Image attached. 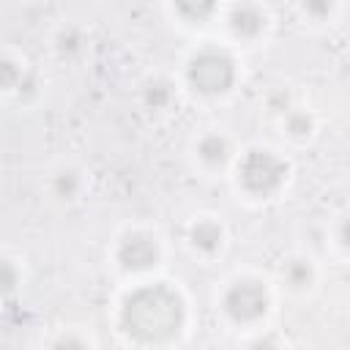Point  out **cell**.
<instances>
[{
  "label": "cell",
  "instance_id": "1",
  "mask_svg": "<svg viewBox=\"0 0 350 350\" xmlns=\"http://www.w3.org/2000/svg\"><path fill=\"white\" fill-rule=\"evenodd\" d=\"M115 328L137 347L178 345L189 328V298L175 282L145 276L120 295Z\"/></svg>",
  "mask_w": 350,
  "mask_h": 350
},
{
  "label": "cell",
  "instance_id": "2",
  "mask_svg": "<svg viewBox=\"0 0 350 350\" xmlns=\"http://www.w3.org/2000/svg\"><path fill=\"white\" fill-rule=\"evenodd\" d=\"M232 172H235V186L246 200L268 202L287 189L293 164L268 145H252L235 156Z\"/></svg>",
  "mask_w": 350,
  "mask_h": 350
},
{
  "label": "cell",
  "instance_id": "3",
  "mask_svg": "<svg viewBox=\"0 0 350 350\" xmlns=\"http://www.w3.org/2000/svg\"><path fill=\"white\" fill-rule=\"evenodd\" d=\"M238 82H241V66L232 49L227 46L202 44L183 63V85L205 101L230 96L238 88Z\"/></svg>",
  "mask_w": 350,
  "mask_h": 350
},
{
  "label": "cell",
  "instance_id": "4",
  "mask_svg": "<svg viewBox=\"0 0 350 350\" xmlns=\"http://www.w3.org/2000/svg\"><path fill=\"white\" fill-rule=\"evenodd\" d=\"M273 309L271 284L257 273H238L219 293V312L235 328H260Z\"/></svg>",
  "mask_w": 350,
  "mask_h": 350
},
{
  "label": "cell",
  "instance_id": "5",
  "mask_svg": "<svg viewBox=\"0 0 350 350\" xmlns=\"http://www.w3.org/2000/svg\"><path fill=\"white\" fill-rule=\"evenodd\" d=\"M164 262V243L153 230L145 227H131L123 230L115 238L112 246V265L118 273L129 279H145L156 273Z\"/></svg>",
  "mask_w": 350,
  "mask_h": 350
},
{
  "label": "cell",
  "instance_id": "6",
  "mask_svg": "<svg viewBox=\"0 0 350 350\" xmlns=\"http://www.w3.org/2000/svg\"><path fill=\"white\" fill-rule=\"evenodd\" d=\"M186 246L202 260L219 257L227 246V227H224L221 216H213V213L194 216L186 224Z\"/></svg>",
  "mask_w": 350,
  "mask_h": 350
},
{
  "label": "cell",
  "instance_id": "7",
  "mask_svg": "<svg viewBox=\"0 0 350 350\" xmlns=\"http://www.w3.org/2000/svg\"><path fill=\"white\" fill-rule=\"evenodd\" d=\"M227 33L238 44H257L268 33V11L254 0H241L227 14Z\"/></svg>",
  "mask_w": 350,
  "mask_h": 350
},
{
  "label": "cell",
  "instance_id": "8",
  "mask_svg": "<svg viewBox=\"0 0 350 350\" xmlns=\"http://www.w3.org/2000/svg\"><path fill=\"white\" fill-rule=\"evenodd\" d=\"M194 159L200 164V170L205 172H224L235 164V145L232 137L221 129H208L194 139Z\"/></svg>",
  "mask_w": 350,
  "mask_h": 350
},
{
  "label": "cell",
  "instance_id": "9",
  "mask_svg": "<svg viewBox=\"0 0 350 350\" xmlns=\"http://www.w3.org/2000/svg\"><path fill=\"white\" fill-rule=\"evenodd\" d=\"M88 189V172L77 164H60L46 178V191L60 205H74L85 197Z\"/></svg>",
  "mask_w": 350,
  "mask_h": 350
},
{
  "label": "cell",
  "instance_id": "10",
  "mask_svg": "<svg viewBox=\"0 0 350 350\" xmlns=\"http://www.w3.org/2000/svg\"><path fill=\"white\" fill-rule=\"evenodd\" d=\"M279 282L290 293H309L317 284V265L309 254H290L279 262Z\"/></svg>",
  "mask_w": 350,
  "mask_h": 350
},
{
  "label": "cell",
  "instance_id": "11",
  "mask_svg": "<svg viewBox=\"0 0 350 350\" xmlns=\"http://www.w3.org/2000/svg\"><path fill=\"white\" fill-rule=\"evenodd\" d=\"M139 104L153 115H164L178 104V85L170 77L153 74L139 85Z\"/></svg>",
  "mask_w": 350,
  "mask_h": 350
},
{
  "label": "cell",
  "instance_id": "12",
  "mask_svg": "<svg viewBox=\"0 0 350 350\" xmlns=\"http://www.w3.org/2000/svg\"><path fill=\"white\" fill-rule=\"evenodd\" d=\"M170 11L186 27H205L219 16L221 0H170Z\"/></svg>",
  "mask_w": 350,
  "mask_h": 350
},
{
  "label": "cell",
  "instance_id": "13",
  "mask_svg": "<svg viewBox=\"0 0 350 350\" xmlns=\"http://www.w3.org/2000/svg\"><path fill=\"white\" fill-rule=\"evenodd\" d=\"M279 123H282V134H284L290 142H295V145L309 142V139L314 137V131H317V118H314V112L306 109V107H295V104L279 118Z\"/></svg>",
  "mask_w": 350,
  "mask_h": 350
},
{
  "label": "cell",
  "instance_id": "14",
  "mask_svg": "<svg viewBox=\"0 0 350 350\" xmlns=\"http://www.w3.org/2000/svg\"><path fill=\"white\" fill-rule=\"evenodd\" d=\"M33 68L25 63L22 55H16L14 49H5L3 52V60H0V85H3V93L5 96H14L19 90V85L27 79Z\"/></svg>",
  "mask_w": 350,
  "mask_h": 350
},
{
  "label": "cell",
  "instance_id": "15",
  "mask_svg": "<svg viewBox=\"0 0 350 350\" xmlns=\"http://www.w3.org/2000/svg\"><path fill=\"white\" fill-rule=\"evenodd\" d=\"M88 38H85V30L77 27V25H63L55 36H52V49L60 60H74L77 55H82Z\"/></svg>",
  "mask_w": 350,
  "mask_h": 350
},
{
  "label": "cell",
  "instance_id": "16",
  "mask_svg": "<svg viewBox=\"0 0 350 350\" xmlns=\"http://www.w3.org/2000/svg\"><path fill=\"white\" fill-rule=\"evenodd\" d=\"M298 8L309 25H328L339 11V0H301Z\"/></svg>",
  "mask_w": 350,
  "mask_h": 350
},
{
  "label": "cell",
  "instance_id": "17",
  "mask_svg": "<svg viewBox=\"0 0 350 350\" xmlns=\"http://www.w3.org/2000/svg\"><path fill=\"white\" fill-rule=\"evenodd\" d=\"M22 262L19 260H14L11 254H3V295H5V301H11L14 298V293L22 287Z\"/></svg>",
  "mask_w": 350,
  "mask_h": 350
},
{
  "label": "cell",
  "instance_id": "18",
  "mask_svg": "<svg viewBox=\"0 0 350 350\" xmlns=\"http://www.w3.org/2000/svg\"><path fill=\"white\" fill-rule=\"evenodd\" d=\"M334 243H336L345 254H350V211L336 219V224H334Z\"/></svg>",
  "mask_w": 350,
  "mask_h": 350
},
{
  "label": "cell",
  "instance_id": "19",
  "mask_svg": "<svg viewBox=\"0 0 350 350\" xmlns=\"http://www.w3.org/2000/svg\"><path fill=\"white\" fill-rule=\"evenodd\" d=\"M49 345H52V347H90L93 339H90L88 334H77V328H71L68 334H60V336L52 339Z\"/></svg>",
  "mask_w": 350,
  "mask_h": 350
},
{
  "label": "cell",
  "instance_id": "20",
  "mask_svg": "<svg viewBox=\"0 0 350 350\" xmlns=\"http://www.w3.org/2000/svg\"><path fill=\"white\" fill-rule=\"evenodd\" d=\"M290 107H293V98H290L284 90H276L273 96H268V109H271L273 115H279V118H282Z\"/></svg>",
  "mask_w": 350,
  "mask_h": 350
}]
</instances>
